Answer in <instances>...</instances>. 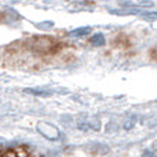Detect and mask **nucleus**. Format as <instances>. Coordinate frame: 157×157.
Wrapping results in <instances>:
<instances>
[{
  "mask_svg": "<svg viewBox=\"0 0 157 157\" xmlns=\"http://www.w3.org/2000/svg\"><path fill=\"white\" fill-rule=\"evenodd\" d=\"M37 130L48 140H58L59 139V130L54 124L47 123V122H38L37 123Z\"/></svg>",
  "mask_w": 157,
  "mask_h": 157,
  "instance_id": "1",
  "label": "nucleus"
},
{
  "mask_svg": "<svg viewBox=\"0 0 157 157\" xmlns=\"http://www.w3.org/2000/svg\"><path fill=\"white\" fill-rule=\"evenodd\" d=\"M91 44L94 47H103L106 44V38H105V34L102 33H96L91 37Z\"/></svg>",
  "mask_w": 157,
  "mask_h": 157,
  "instance_id": "2",
  "label": "nucleus"
},
{
  "mask_svg": "<svg viewBox=\"0 0 157 157\" xmlns=\"http://www.w3.org/2000/svg\"><path fill=\"white\" fill-rule=\"evenodd\" d=\"M92 33V27H78V29L70 31V36L72 37H86Z\"/></svg>",
  "mask_w": 157,
  "mask_h": 157,
  "instance_id": "3",
  "label": "nucleus"
}]
</instances>
